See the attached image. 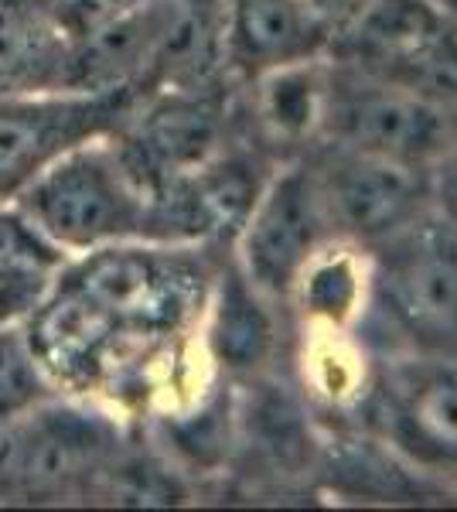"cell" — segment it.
Returning a JSON list of instances; mask_svg holds the SVG:
<instances>
[{
    "label": "cell",
    "instance_id": "obj_1",
    "mask_svg": "<svg viewBox=\"0 0 457 512\" xmlns=\"http://www.w3.org/2000/svg\"><path fill=\"white\" fill-rule=\"evenodd\" d=\"M58 280L140 352L168 342L205 311L215 274L195 243H113L72 256Z\"/></svg>",
    "mask_w": 457,
    "mask_h": 512
},
{
    "label": "cell",
    "instance_id": "obj_2",
    "mask_svg": "<svg viewBox=\"0 0 457 512\" xmlns=\"http://www.w3.org/2000/svg\"><path fill=\"white\" fill-rule=\"evenodd\" d=\"M113 407L52 393L0 424V495L21 502H69L99 495L120 465Z\"/></svg>",
    "mask_w": 457,
    "mask_h": 512
},
{
    "label": "cell",
    "instance_id": "obj_3",
    "mask_svg": "<svg viewBox=\"0 0 457 512\" xmlns=\"http://www.w3.org/2000/svg\"><path fill=\"white\" fill-rule=\"evenodd\" d=\"M14 205L69 260L113 243H154L151 192L130 175L113 134L65 151Z\"/></svg>",
    "mask_w": 457,
    "mask_h": 512
},
{
    "label": "cell",
    "instance_id": "obj_4",
    "mask_svg": "<svg viewBox=\"0 0 457 512\" xmlns=\"http://www.w3.org/2000/svg\"><path fill=\"white\" fill-rule=\"evenodd\" d=\"M144 96L137 86H120L103 93L0 99V209L18 202L65 151L120 130Z\"/></svg>",
    "mask_w": 457,
    "mask_h": 512
},
{
    "label": "cell",
    "instance_id": "obj_5",
    "mask_svg": "<svg viewBox=\"0 0 457 512\" xmlns=\"http://www.w3.org/2000/svg\"><path fill=\"white\" fill-rule=\"evenodd\" d=\"M342 48L382 82L434 99L457 93V24L437 0H359Z\"/></svg>",
    "mask_w": 457,
    "mask_h": 512
},
{
    "label": "cell",
    "instance_id": "obj_6",
    "mask_svg": "<svg viewBox=\"0 0 457 512\" xmlns=\"http://www.w3.org/2000/svg\"><path fill=\"white\" fill-rule=\"evenodd\" d=\"M324 216L328 209L311 171L287 168L273 175L260 185L239 226L236 267L263 297L290 294L311 263Z\"/></svg>",
    "mask_w": 457,
    "mask_h": 512
},
{
    "label": "cell",
    "instance_id": "obj_7",
    "mask_svg": "<svg viewBox=\"0 0 457 512\" xmlns=\"http://www.w3.org/2000/svg\"><path fill=\"white\" fill-rule=\"evenodd\" d=\"M321 123L348 151L376 154L420 168L451 144V117L444 103L417 89L382 82L324 96Z\"/></svg>",
    "mask_w": 457,
    "mask_h": 512
},
{
    "label": "cell",
    "instance_id": "obj_8",
    "mask_svg": "<svg viewBox=\"0 0 457 512\" xmlns=\"http://www.w3.org/2000/svg\"><path fill=\"white\" fill-rule=\"evenodd\" d=\"M113 144L147 192H157L174 178H185L209 164L222 147V113L198 89H161L147 93Z\"/></svg>",
    "mask_w": 457,
    "mask_h": 512
},
{
    "label": "cell",
    "instance_id": "obj_9",
    "mask_svg": "<svg viewBox=\"0 0 457 512\" xmlns=\"http://www.w3.org/2000/svg\"><path fill=\"white\" fill-rule=\"evenodd\" d=\"M389 260V311L423 342H457V226L417 222L403 229Z\"/></svg>",
    "mask_w": 457,
    "mask_h": 512
},
{
    "label": "cell",
    "instance_id": "obj_10",
    "mask_svg": "<svg viewBox=\"0 0 457 512\" xmlns=\"http://www.w3.org/2000/svg\"><path fill=\"white\" fill-rule=\"evenodd\" d=\"M318 185L324 209L365 239L403 233L417 219L423 198L417 168L348 147L338 151Z\"/></svg>",
    "mask_w": 457,
    "mask_h": 512
},
{
    "label": "cell",
    "instance_id": "obj_11",
    "mask_svg": "<svg viewBox=\"0 0 457 512\" xmlns=\"http://www.w3.org/2000/svg\"><path fill=\"white\" fill-rule=\"evenodd\" d=\"M328 45V21L311 0H226V59L243 76L311 62Z\"/></svg>",
    "mask_w": 457,
    "mask_h": 512
},
{
    "label": "cell",
    "instance_id": "obj_12",
    "mask_svg": "<svg viewBox=\"0 0 457 512\" xmlns=\"http://www.w3.org/2000/svg\"><path fill=\"white\" fill-rule=\"evenodd\" d=\"M76 93V45L31 0H0V99Z\"/></svg>",
    "mask_w": 457,
    "mask_h": 512
},
{
    "label": "cell",
    "instance_id": "obj_13",
    "mask_svg": "<svg viewBox=\"0 0 457 512\" xmlns=\"http://www.w3.org/2000/svg\"><path fill=\"white\" fill-rule=\"evenodd\" d=\"M260 291L243 277L239 267L215 274L205 301V342L212 359L229 373H246L267 359L273 345V321L263 308Z\"/></svg>",
    "mask_w": 457,
    "mask_h": 512
},
{
    "label": "cell",
    "instance_id": "obj_14",
    "mask_svg": "<svg viewBox=\"0 0 457 512\" xmlns=\"http://www.w3.org/2000/svg\"><path fill=\"white\" fill-rule=\"evenodd\" d=\"M400 424L420 448L457 458V373L434 369L417 376V383L400 400Z\"/></svg>",
    "mask_w": 457,
    "mask_h": 512
},
{
    "label": "cell",
    "instance_id": "obj_15",
    "mask_svg": "<svg viewBox=\"0 0 457 512\" xmlns=\"http://www.w3.org/2000/svg\"><path fill=\"white\" fill-rule=\"evenodd\" d=\"M260 79V117L277 137H304L324 113V86L307 62L280 65Z\"/></svg>",
    "mask_w": 457,
    "mask_h": 512
},
{
    "label": "cell",
    "instance_id": "obj_16",
    "mask_svg": "<svg viewBox=\"0 0 457 512\" xmlns=\"http://www.w3.org/2000/svg\"><path fill=\"white\" fill-rule=\"evenodd\" d=\"M52 393L55 386L41 373L38 359L24 342L21 325L4 328L0 332V424Z\"/></svg>",
    "mask_w": 457,
    "mask_h": 512
},
{
    "label": "cell",
    "instance_id": "obj_17",
    "mask_svg": "<svg viewBox=\"0 0 457 512\" xmlns=\"http://www.w3.org/2000/svg\"><path fill=\"white\" fill-rule=\"evenodd\" d=\"M31 4L41 7L76 45V41H86L99 28L116 21L120 14L134 11L140 0H31Z\"/></svg>",
    "mask_w": 457,
    "mask_h": 512
},
{
    "label": "cell",
    "instance_id": "obj_18",
    "mask_svg": "<svg viewBox=\"0 0 457 512\" xmlns=\"http://www.w3.org/2000/svg\"><path fill=\"white\" fill-rule=\"evenodd\" d=\"M301 280H304L307 308L328 318H345L348 311H352L355 297H359V280H355L352 267H348L345 260L314 267L311 274L304 270Z\"/></svg>",
    "mask_w": 457,
    "mask_h": 512
},
{
    "label": "cell",
    "instance_id": "obj_19",
    "mask_svg": "<svg viewBox=\"0 0 457 512\" xmlns=\"http://www.w3.org/2000/svg\"><path fill=\"white\" fill-rule=\"evenodd\" d=\"M58 274L18 263H0V332L11 325H21L35 311V304L45 297Z\"/></svg>",
    "mask_w": 457,
    "mask_h": 512
},
{
    "label": "cell",
    "instance_id": "obj_20",
    "mask_svg": "<svg viewBox=\"0 0 457 512\" xmlns=\"http://www.w3.org/2000/svg\"><path fill=\"white\" fill-rule=\"evenodd\" d=\"M437 4L444 7V11H447V18H451V21L457 24V0H437Z\"/></svg>",
    "mask_w": 457,
    "mask_h": 512
}]
</instances>
